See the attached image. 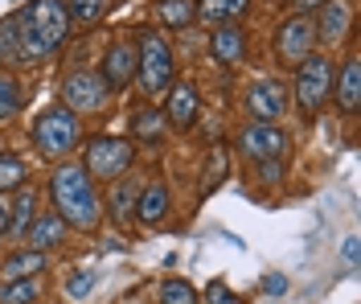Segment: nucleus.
Instances as JSON below:
<instances>
[{"mask_svg":"<svg viewBox=\"0 0 361 304\" xmlns=\"http://www.w3.org/2000/svg\"><path fill=\"white\" fill-rule=\"evenodd\" d=\"M70 37V13L66 0H29L17 13V42H21V58L42 62L54 58Z\"/></svg>","mask_w":361,"mask_h":304,"instance_id":"nucleus-1","label":"nucleus"},{"mask_svg":"<svg viewBox=\"0 0 361 304\" xmlns=\"http://www.w3.org/2000/svg\"><path fill=\"white\" fill-rule=\"evenodd\" d=\"M49 202L62 222L78 226V231H94L99 226V193H94V181L87 177L82 164H58L54 177H49Z\"/></svg>","mask_w":361,"mask_h":304,"instance_id":"nucleus-2","label":"nucleus"},{"mask_svg":"<svg viewBox=\"0 0 361 304\" xmlns=\"http://www.w3.org/2000/svg\"><path fill=\"white\" fill-rule=\"evenodd\" d=\"M78 140H82V123H78V116L70 107H45L42 116L33 119V144L49 161L70 157L78 148Z\"/></svg>","mask_w":361,"mask_h":304,"instance_id":"nucleus-3","label":"nucleus"},{"mask_svg":"<svg viewBox=\"0 0 361 304\" xmlns=\"http://www.w3.org/2000/svg\"><path fill=\"white\" fill-rule=\"evenodd\" d=\"M135 74H140L144 95H160V91H169V83H173V49H169V42H164L160 33H152V29L140 33Z\"/></svg>","mask_w":361,"mask_h":304,"instance_id":"nucleus-4","label":"nucleus"},{"mask_svg":"<svg viewBox=\"0 0 361 304\" xmlns=\"http://www.w3.org/2000/svg\"><path fill=\"white\" fill-rule=\"evenodd\" d=\"M135 148L128 140H119V136H94V140L87 144V161H82V169H87V177L94 181H115V177H123L128 173V164H132Z\"/></svg>","mask_w":361,"mask_h":304,"instance_id":"nucleus-5","label":"nucleus"},{"mask_svg":"<svg viewBox=\"0 0 361 304\" xmlns=\"http://www.w3.org/2000/svg\"><path fill=\"white\" fill-rule=\"evenodd\" d=\"M333 62L320 58V54H308L300 62V74H295V99H300V111L304 116H316L324 107V95L333 91Z\"/></svg>","mask_w":361,"mask_h":304,"instance_id":"nucleus-6","label":"nucleus"},{"mask_svg":"<svg viewBox=\"0 0 361 304\" xmlns=\"http://www.w3.org/2000/svg\"><path fill=\"white\" fill-rule=\"evenodd\" d=\"M107 99H111V91H107V83L94 71H74V74H66V83H62V107H70L74 116L103 111Z\"/></svg>","mask_w":361,"mask_h":304,"instance_id":"nucleus-7","label":"nucleus"},{"mask_svg":"<svg viewBox=\"0 0 361 304\" xmlns=\"http://www.w3.org/2000/svg\"><path fill=\"white\" fill-rule=\"evenodd\" d=\"M275 42H279V58H283V62H292V66H300V62L312 54V46H316V25H312V17L295 13L292 21H283V29L275 33Z\"/></svg>","mask_w":361,"mask_h":304,"instance_id":"nucleus-8","label":"nucleus"},{"mask_svg":"<svg viewBox=\"0 0 361 304\" xmlns=\"http://www.w3.org/2000/svg\"><path fill=\"white\" fill-rule=\"evenodd\" d=\"M238 148L247 152L250 161H275V157H283L288 136H283L275 123H250L247 132L238 136Z\"/></svg>","mask_w":361,"mask_h":304,"instance_id":"nucleus-9","label":"nucleus"},{"mask_svg":"<svg viewBox=\"0 0 361 304\" xmlns=\"http://www.w3.org/2000/svg\"><path fill=\"white\" fill-rule=\"evenodd\" d=\"M247 107H250V116H255V123H275V119L288 111V91H283V83H275V78L255 83L247 91Z\"/></svg>","mask_w":361,"mask_h":304,"instance_id":"nucleus-10","label":"nucleus"},{"mask_svg":"<svg viewBox=\"0 0 361 304\" xmlns=\"http://www.w3.org/2000/svg\"><path fill=\"white\" fill-rule=\"evenodd\" d=\"M99 78L107 83V91H123L135 78V46L132 42H115L107 54H103V71Z\"/></svg>","mask_w":361,"mask_h":304,"instance_id":"nucleus-11","label":"nucleus"},{"mask_svg":"<svg viewBox=\"0 0 361 304\" xmlns=\"http://www.w3.org/2000/svg\"><path fill=\"white\" fill-rule=\"evenodd\" d=\"M316 46H337L349 33V4L345 0H324L320 17H316Z\"/></svg>","mask_w":361,"mask_h":304,"instance_id":"nucleus-12","label":"nucleus"},{"mask_svg":"<svg viewBox=\"0 0 361 304\" xmlns=\"http://www.w3.org/2000/svg\"><path fill=\"white\" fill-rule=\"evenodd\" d=\"M209 49L222 66H238L243 54H247V33L238 25H214V37H209Z\"/></svg>","mask_w":361,"mask_h":304,"instance_id":"nucleus-13","label":"nucleus"},{"mask_svg":"<svg viewBox=\"0 0 361 304\" xmlns=\"http://www.w3.org/2000/svg\"><path fill=\"white\" fill-rule=\"evenodd\" d=\"M197 119V91L189 83H180L177 91L169 95V111H164V123H173L177 132H189Z\"/></svg>","mask_w":361,"mask_h":304,"instance_id":"nucleus-14","label":"nucleus"},{"mask_svg":"<svg viewBox=\"0 0 361 304\" xmlns=\"http://www.w3.org/2000/svg\"><path fill=\"white\" fill-rule=\"evenodd\" d=\"M25 238H29L33 251H54V247H62V238H66V222H62L58 214H37L33 226L25 231Z\"/></svg>","mask_w":361,"mask_h":304,"instance_id":"nucleus-15","label":"nucleus"},{"mask_svg":"<svg viewBox=\"0 0 361 304\" xmlns=\"http://www.w3.org/2000/svg\"><path fill=\"white\" fill-rule=\"evenodd\" d=\"M135 202H140V181L135 177H115V189H111V218L119 226H132L135 218Z\"/></svg>","mask_w":361,"mask_h":304,"instance_id":"nucleus-16","label":"nucleus"},{"mask_svg":"<svg viewBox=\"0 0 361 304\" xmlns=\"http://www.w3.org/2000/svg\"><path fill=\"white\" fill-rule=\"evenodd\" d=\"M37 272H45V251H33V247L13 251V255L4 259V267H0L4 284H13V280H33Z\"/></svg>","mask_w":361,"mask_h":304,"instance_id":"nucleus-17","label":"nucleus"},{"mask_svg":"<svg viewBox=\"0 0 361 304\" xmlns=\"http://www.w3.org/2000/svg\"><path fill=\"white\" fill-rule=\"evenodd\" d=\"M250 0H197L193 4V17H202L205 25H234L247 13Z\"/></svg>","mask_w":361,"mask_h":304,"instance_id":"nucleus-18","label":"nucleus"},{"mask_svg":"<svg viewBox=\"0 0 361 304\" xmlns=\"http://www.w3.org/2000/svg\"><path fill=\"white\" fill-rule=\"evenodd\" d=\"M337 99H341V111H349V116L361 107V58L357 54H353V58L345 62V71H341Z\"/></svg>","mask_w":361,"mask_h":304,"instance_id":"nucleus-19","label":"nucleus"},{"mask_svg":"<svg viewBox=\"0 0 361 304\" xmlns=\"http://www.w3.org/2000/svg\"><path fill=\"white\" fill-rule=\"evenodd\" d=\"M33 218H37V193L29 186H21V193H17V202L8 206V234H17V238H25V231L33 226Z\"/></svg>","mask_w":361,"mask_h":304,"instance_id":"nucleus-20","label":"nucleus"},{"mask_svg":"<svg viewBox=\"0 0 361 304\" xmlns=\"http://www.w3.org/2000/svg\"><path fill=\"white\" fill-rule=\"evenodd\" d=\"M164 214H169V189H164V186H148V189H140V202H135V218H140V222H148V226H157Z\"/></svg>","mask_w":361,"mask_h":304,"instance_id":"nucleus-21","label":"nucleus"},{"mask_svg":"<svg viewBox=\"0 0 361 304\" xmlns=\"http://www.w3.org/2000/svg\"><path fill=\"white\" fill-rule=\"evenodd\" d=\"M164 111L160 107H144V111H135L132 116V132H135V140H144V144H160L164 140Z\"/></svg>","mask_w":361,"mask_h":304,"instance_id":"nucleus-22","label":"nucleus"},{"mask_svg":"<svg viewBox=\"0 0 361 304\" xmlns=\"http://www.w3.org/2000/svg\"><path fill=\"white\" fill-rule=\"evenodd\" d=\"M42 296V280L33 276V280H13L0 288V304H33Z\"/></svg>","mask_w":361,"mask_h":304,"instance_id":"nucleus-23","label":"nucleus"},{"mask_svg":"<svg viewBox=\"0 0 361 304\" xmlns=\"http://www.w3.org/2000/svg\"><path fill=\"white\" fill-rule=\"evenodd\" d=\"M157 17L169 25V29H185V25L193 21V0H160Z\"/></svg>","mask_w":361,"mask_h":304,"instance_id":"nucleus-24","label":"nucleus"},{"mask_svg":"<svg viewBox=\"0 0 361 304\" xmlns=\"http://www.w3.org/2000/svg\"><path fill=\"white\" fill-rule=\"evenodd\" d=\"M21 62V42H17V17H4L0 21V66H13Z\"/></svg>","mask_w":361,"mask_h":304,"instance_id":"nucleus-25","label":"nucleus"},{"mask_svg":"<svg viewBox=\"0 0 361 304\" xmlns=\"http://www.w3.org/2000/svg\"><path fill=\"white\" fill-rule=\"evenodd\" d=\"M25 181H29L25 161H21V157H13V152H4V157H0V193H8V189H21Z\"/></svg>","mask_w":361,"mask_h":304,"instance_id":"nucleus-26","label":"nucleus"},{"mask_svg":"<svg viewBox=\"0 0 361 304\" xmlns=\"http://www.w3.org/2000/svg\"><path fill=\"white\" fill-rule=\"evenodd\" d=\"M107 8H111V0H66L70 21H82V25L103 21V13H107Z\"/></svg>","mask_w":361,"mask_h":304,"instance_id":"nucleus-27","label":"nucleus"},{"mask_svg":"<svg viewBox=\"0 0 361 304\" xmlns=\"http://www.w3.org/2000/svg\"><path fill=\"white\" fill-rule=\"evenodd\" d=\"M160 304H197V288L189 280H164L160 284Z\"/></svg>","mask_w":361,"mask_h":304,"instance_id":"nucleus-28","label":"nucleus"},{"mask_svg":"<svg viewBox=\"0 0 361 304\" xmlns=\"http://www.w3.org/2000/svg\"><path fill=\"white\" fill-rule=\"evenodd\" d=\"M17 107H21V83L13 74H0V119L17 116Z\"/></svg>","mask_w":361,"mask_h":304,"instance_id":"nucleus-29","label":"nucleus"},{"mask_svg":"<svg viewBox=\"0 0 361 304\" xmlns=\"http://www.w3.org/2000/svg\"><path fill=\"white\" fill-rule=\"evenodd\" d=\"M90 288H94V272H74L66 280V292H70V300H82V296H90Z\"/></svg>","mask_w":361,"mask_h":304,"instance_id":"nucleus-30","label":"nucleus"},{"mask_svg":"<svg viewBox=\"0 0 361 304\" xmlns=\"http://www.w3.org/2000/svg\"><path fill=\"white\" fill-rule=\"evenodd\" d=\"M222 177H226V152H214L209 157V181L202 186V193H214V189L222 186Z\"/></svg>","mask_w":361,"mask_h":304,"instance_id":"nucleus-31","label":"nucleus"},{"mask_svg":"<svg viewBox=\"0 0 361 304\" xmlns=\"http://www.w3.org/2000/svg\"><path fill=\"white\" fill-rule=\"evenodd\" d=\"M205 300H209V304H243V296H234L222 280H214L209 288H205Z\"/></svg>","mask_w":361,"mask_h":304,"instance_id":"nucleus-32","label":"nucleus"},{"mask_svg":"<svg viewBox=\"0 0 361 304\" xmlns=\"http://www.w3.org/2000/svg\"><path fill=\"white\" fill-rule=\"evenodd\" d=\"M279 177H283V161L275 157V161H259V181L263 186H279Z\"/></svg>","mask_w":361,"mask_h":304,"instance_id":"nucleus-33","label":"nucleus"},{"mask_svg":"<svg viewBox=\"0 0 361 304\" xmlns=\"http://www.w3.org/2000/svg\"><path fill=\"white\" fill-rule=\"evenodd\" d=\"M341 255H345V263H349V272H357V234H349V238H345Z\"/></svg>","mask_w":361,"mask_h":304,"instance_id":"nucleus-34","label":"nucleus"},{"mask_svg":"<svg viewBox=\"0 0 361 304\" xmlns=\"http://www.w3.org/2000/svg\"><path fill=\"white\" fill-rule=\"evenodd\" d=\"M263 288H267L271 296H283V292H288V280H283V276H267V280H263Z\"/></svg>","mask_w":361,"mask_h":304,"instance_id":"nucleus-35","label":"nucleus"},{"mask_svg":"<svg viewBox=\"0 0 361 304\" xmlns=\"http://www.w3.org/2000/svg\"><path fill=\"white\" fill-rule=\"evenodd\" d=\"M4 234H8V202L0 197V238H4Z\"/></svg>","mask_w":361,"mask_h":304,"instance_id":"nucleus-36","label":"nucleus"},{"mask_svg":"<svg viewBox=\"0 0 361 304\" xmlns=\"http://www.w3.org/2000/svg\"><path fill=\"white\" fill-rule=\"evenodd\" d=\"M312 4H324V0H292V8H295V13H304V17H308V8H312Z\"/></svg>","mask_w":361,"mask_h":304,"instance_id":"nucleus-37","label":"nucleus"}]
</instances>
